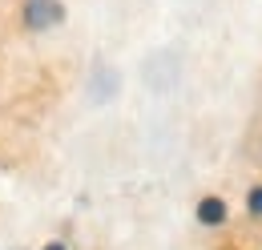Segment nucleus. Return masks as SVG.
Segmentation results:
<instances>
[{"instance_id": "f03ea898", "label": "nucleus", "mask_w": 262, "mask_h": 250, "mask_svg": "<svg viewBox=\"0 0 262 250\" xmlns=\"http://www.w3.org/2000/svg\"><path fill=\"white\" fill-rule=\"evenodd\" d=\"M198 222L202 226H222L226 222V202L222 198H202L198 202Z\"/></svg>"}, {"instance_id": "20e7f679", "label": "nucleus", "mask_w": 262, "mask_h": 250, "mask_svg": "<svg viewBox=\"0 0 262 250\" xmlns=\"http://www.w3.org/2000/svg\"><path fill=\"white\" fill-rule=\"evenodd\" d=\"M40 250H69V246H65V242H61V238H53L49 246H40Z\"/></svg>"}, {"instance_id": "7ed1b4c3", "label": "nucleus", "mask_w": 262, "mask_h": 250, "mask_svg": "<svg viewBox=\"0 0 262 250\" xmlns=\"http://www.w3.org/2000/svg\"><path fill=\"white\" fill-rule=\"evenodd\" d=\"M246 214L262 218V186H250V194H246Z\"/></svg>"}, {"instance_id": "f257e3e1", "label": "nucleus", "mask_w": 262, "mask_h": 250, "mask_svg": "<svg viewBox=\"0 0 262 250\" xmlns=\"http://www.w3.org/2000/svg\"><path fill=\"white\" fill-rule=\"evenodd\" d=\"M20 25L29 32H49L65 25V4L61 0H20Z\"/></svg>"}]
</instances>
